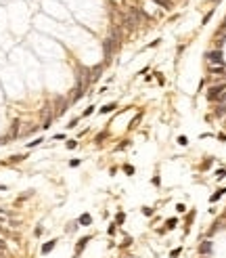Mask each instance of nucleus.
Listing matches in <instances>:
<instances>
[{"label":"nucleus","mask_w":226,"mask_h":258,"mask_svg":"<svg viewBox=\"0 0 226 258\" xmlns=\"http://www.w3.org/2000/svg\"><path fill=\"white\" fill-rule=\"evenodd\" d=\"M207 63L210 65H224V59H222V50H210L205 55Z\"/></svg>","instance_id":"obj_1"},{"label":"nucleus","mask_w":226,"mask_h":258,"mask_svg":"<svg viewBox=\"0 0 226 258\" xmlns=\"http://www.w3.org/2000/svg\"><path fill=\"white\" fill-rule=\"evenodd\" d=\"M226 90V84H218V86H210V90H207V99L210 101H218L220 95Z\"/></svg>","instance_id":"obj_2"},{"label":"nucleus","mask_w":226,"mask_h":258,"mask_svg":"<svg viewBox=\"0 0 226 258\" xmlns=\"http://www.w3.org/2000/svg\"><path fill=\"white\" fill-rule=\"evenodd\" d=\"M199 254H203V256H207V254H212V241H201L199 244Z\"/></svg>","instance_id":"obj_3"},{"label":"nucleus","mask_w":226,"mask_h":258,"mask_svg":"<svg viewBox=\"0 0 226 258\" xmlns=\"http://www.w3.org/2000/svg\"><path fill=\"white\" fill-rule=\"evenodd\" d=\"M90 241V237H82V239H80V241L76 244V256H80V254H82L84 252V248H86V244Z\"/></svg>","instance_id":"obj_4"},{"label":"nucleus","mask_w":226,"mask_h":258,"mask_svg":"<svg viewBox=\"0 0 226 258\" xmlns=\"http://www.w3.org/2000/svg\"><path fill=\"white\" fill-rule=\"evenodd\" d=\"M55 246H57V239H50V241H46V244H44L42 246V254H48V252H52V250H55Z\"/></svg>","instance_id":"obj_5"},{"label":"nucleus","mask_w":226,"mask_h":258,"mask_svg":"<svg viewBox=\"0 0 226 258\" xmlns=\"http://www.w3.org/2000/svg\"><path fill=\"white\" fill-rule=\"evenodd\" d=\"M90 222H92V216H90L88 212H86V214H82V216L78 218V225H80V227H88Z\"/></svg>","instance_id":"obj_6"},{"label":"nucleus","mask_w":226,"mask_h":258,"mask_svg":"<svg viewBox=\"0 0 226 258\" xmlns=\"http://www.w3.org/2000/svg\"><path fill=\"white\" fill-rule=\"evenodd\" d=\"M82 95H84V84H82V82H78V86H76V95H74V101L82 99Z\"/></svg>","instance_id":"obj_7"},{"label":"nucleus","mask_w":226,"mask_h":258,"mask_svg":"<svg viewBox=\"0 0 226 258\" xmlns=\"http://www.w3.org/2000/svg\"><path fill=\"white\" fill-rule=\"evenodd\" d=\"M224 193H226V187H222V189H218V191H216V193L212 195V197H210V201H212V204H214V201H218V199L222 197Z\"/></svg>","instance_id":"obj_8"},{"label":"nucleus","mask_w":226,"mask_h":258,"mask_svg":"<svg viewBox=\"0 0 226 258\" xmlns=\"http://www.w3.org/2000/svg\"><path fill=\"white\" fill-rule=\"evenodd\" d=\"M210 72L214 76H220V74H224V65H210Z\"/></svg>","instance_id":"obj_9"},{"label":"nucleus","mask_w":226,"mask_h":258,"mask_svg":"<svg viewBox=\"0 0 226 258\" xmlns=\"http://www.w3.org/2000/svg\"><path fill=\"white\" fill-rule=\"evenodd\" d=\"M117 107V103H107V105H103L101 107V113H109V111H113Z\"/></svg>","instance_id":"obj_10"},{"label":"nucleus","mask_w":226,"mask_h":258,"mask_svg":"<svg viewBox=\"0 0 226 258\" xmlns=\"http://www.w3.org/2000/svg\"><path fill=\"white\" fill-rule=\"evenodd\" d=\"M153 2H157L159 6H163V8H168V11L172 8V0H153Z\"/></svg>","instance_id":"obj_11"},{"label":"nucleus","mask_w":226,"mask_h":258,"mask_svg":"<svg viewBox=\"0 0 226 258\" xmlns=\"http://www.w3.org/2000/svg\"><path fill=\"white\" fill-rule=\"evenodd\" d=\"M124 220H126V216H124V212H117V214H115V222H117V225H122Z\"/></svg>","instance_id":"obj_12"},{"label":"nucleus","mask_w":226,"mask_h":258,"mask_svg":"<svg viewBox=\"0 0 226 258\" xmlns=\"http://www.w3.org/2000/svg\"><path fill=\"white\" fill-rule=\"evenodd\" d=\"M176 225H178V220H176V218H170V220L166 222V229H174Z\"/></svg>","instance_id":"obj_13"},{"label":"nucleus","mask_w":226,"mask_h":258,"mask_svg":"<svg viewBox=\"0 0 226 258\" xmlns=\"http://www.w3.org/2000/svg\"><path fill=\"white\" fill-rule=\"evenodd\" d=\"M124 172L128 174V176H132V174H134V166H130V164H126V166H124Z\"/></svg>","instance_id":"obj_14"},{"label":"nucleus","mask_w":226,"mask_h":258,"mask_svg":"<svg viewBox=\"0 0 226 258\" xmlns=\"http://www.w3.org/2000/svg\"><path fill=\"white\" fill-rule=\"evenodd\" d=\"M42 141H44V139H42V137H38V139H34V141H30V143H27V147H36V145H40Z\"/></svg>","instance_id":"obj_15"},{"label":"nucleus","mask_w":226,"mask_h":258,"mask_svg":"<svg viewBox=\"0 0 226 258\" xmlns=\"http://www.w3.org/2000/svg\"><path fill=\"white\" fill-rule=\"evenodd\" d=\"M180 252H182V248H176V250H172V252H170V258H178Z\"/></svg>","instance_id":"obj_16"},{"label":"nucleus","mask_w":226,"mask_h":258,"mask_svg":"<svg viewBox=\"0 0 226 258\" xmlns=\"http://www.w3.org/2000/svg\"><path fill=\"white\" fill-rule=\"evenodd\" d=\"M226 113V105H220L218 109H216V115H224Z\"/></svg>","instance_id":"obj_17"},{"label":"nucleus","mask_w":226,"mask_h":258,"mask_svg":"<svg viewBox=\"0 0 226 258\" xmlns=\"http://www.w3.org/2000/svg\"><path fill=\"white\" fill-rule=\"evenodd\" d=\"M76 147H78V141H74V139L67 141V149H76Z\"/></svg>","instance_id":"obj_18"},{"label":"nucleus","mask_w":226,"mask_h":258,"mask_svg":"<svg viewBox=\"0 0 226 258\" xmlns=\"http://www.w3.org/2000/svg\"><path fill=\"white\" fill-rule=\"evenodd\" d=\"M21 159H25V155H13V157H11V162H13V164H17V162H21Z\"/></svg>","instance_id":"obj_19"},{"label":"nucleus","mask_w":226,"mask_h":258,"mask_svg":"<svg viewBox=\"0 0 226 258\" xmlns=\"http://www.w3.org/2000/svg\"><path fill=\"white\" fill-rule=\"evenodd\" d=\"M218 103H220V105H226V90H224V92L220 95V99H218Z\"/></svg>","instance_id":"obj_20"},{"label":"nucleus","mask_w":226,"mask_h":258,"mask_svg":"<svg viewBox=\"0 0 226 258\" xmlns=\"http://www.w3.org/2000/svg\"><path fill=\"white\" fill-rule=\"evenodd\" d=\"M78 122H80V120H78V118H74V120L67 124V128H76V126H78Z\"/></svg>","instance_id":"obj_21"},{"label":"nucleus","mask_w":226,"mask_h":258,"mask_svg":"<svg viewBox=\"0 0 226 258\" xmlns=\"http://www.w3.org/2000/svg\"><path fill=\"white\" fill-rule=\"evenodd\" d=\"M140 212H142V214H144V216H151V214H153V208H142Z\"/></svg>","instance_id":"obj_22"},{"label":"nucleus","mask_w":226,"mask_h":258,"mask_svg":"<svg viewBox=\"0 0 226 258\" xmlns=\"http://www.w3.org/2000/svg\"><path fill=\"white\" fill-rule=\"evenodd\" d=\"M224 176H226V170H218V172H216V179H224Z\"/></svg>","instance_id":"obj_23"},{"label":"nucleus","mask_w":226,"mask_h":258,"mask_svg":"<svg viewBox=\"0 0 226 258\" xmlns=\"http://www.w3.org/2000/svg\"><path fill=\"white\" fill-rule=\"evenodd\" d=\"M176 210H178V212H180V214H182V212H184V210H186V206H184V204H178V206H176Z\"/></svg>","instance_id":"obj_24"},{"label":"nucleus","mask_w":226,"mask_h":258,"mask_svg":"<svg viewBox=\"0 0 226 258\" xmlns=\"http://www.w3.org/2000/svg\"><path fill=\"white\" fill-rule=\"evenodd\" d=\"M178 143H180V145H186L188 139H186V137H178Z\"/></svg>","instance_id":"obj_25"},{"label":"nucleus","mask_w":226,"mask_h":258,"mask_svg":"<svg viewBox=\"0 0 226 258\" xmlns=\"http://www.w3.org/2000/svg\"><path fill=\"white\" fill-rule=\"evenodd\" d=\"M128 145H130V141H124V143H120V145H117V149H126Z\"/></svg>","instance_id":"obj_26"},{"label":"nucleus","mask_w":226,"mask_h":258,"mask_svg":"<svg viewBox=\"0 0 226 258\" xmlns=\"http://www.w3.org/2000/svg\"><path fill=\"white\" fill-rule=\"evenodd\" d=\"M107 233L113 235V233H115V225H109V227H107Z\"/></svg>","instance_id":"obj_27"},{"label":"nucleus","mask_w":226,"mask_h":258,"mask_svg":"<svg viewBox=\"0 0 226 258\" xmlns=\"http://www.w3.org/2000/svg\"><path fill=\"white\" fill-rule=\"evenodd\" d=\"M130 244H132V237H130V235H128V237H126V241H124V244H122V248H126V246H130Z\"/></svg>","instance_id":"obj_28"},{"label":"nucleus","mask_w":226,"mask_h":258,"mask_svg":"<svg viewBox=\"0 0 226 258\" xmlns=\"http://www.w3.org/2000/svg\"><path fill=\"white\" fill-rule=\"evenodd\" d=\"M34 235H36V237L42 235V227H36V229H34Z\"/></svg>","instance_id":"obj_29"},{"label":"nucleus","mask_w":226,"mask_h":258,"mask_svg":"<svg viewBox=\"0 0 226 258\" xmlns=\"http://www.w3.org/2000/svg\"><path fill=\"white\" fill-rule=\"evenodd\" d=\"M69 166H71V168H76V166H80V159H71V162H69Z\"/></svg>","instance_id":"obj_30"},{"label":"nucleus","mask_w":226,"mask_h":258,"mask_svg":"<svg viewBox=\"0 0 226 258\" xmlns=\"http://www.w3.org/2000/svg\"><path fill=\"white\" fill-rule=\"evenodd\" d=\"M212 13H214V11H212ZM212 13H207V15L203 17V23H207V21H210V19H212Z\"/></svg>","instance_id":"obj_31"},{"label":"nucleus","mask_w":226,"mask_h":258,"mask_svg":"<svg viewBox=\"0 0 226 258\" xmlns=\"http://www.w3.org/2000/svg\"><path fill=\"white\" fill-rule=\"evenodd\" d=\"M0 250H6V241H4V239H0Z\"/></svg>","instance_id":"obj_32"},{"label":"nucleus","mask_w":226,"mask_h":258,"mask_svg":"<svg viewBox=\"0 0 226 258\" xmlns=\"http://www.w3.org/2000/svg\"><path fill=\"white\" fill-rule=\"evenodd\" d=\"M55 141H65V135H55Z\"/></svg>","instance_id":"obj_33"},{"label":"nucleus","mask_w":226,"mask_h":258,"mask_svg":"<svg viewBox=\"0 0 226 258\" xmlns=\"http://www.w3.org/2000/svg\"><path fill=\"white\" fill-rule=\"evenodd\" d=\"M2 143H6V139H0V145H2Z\"/></svg>","instance_id":"obj_34"},{"label":"nucleus","mask_w":226,"mask_h":258,"mask_svg":"<svg viewBox=\"0 0 226 258\" xmlns=\"http://www.w3.org/2000/svg\"><path fill=\"white\" fill-rule=\"evenodd\" d=\"M0 233H4V229H2V227H0Z\"/></svg>","instance_id":"obj_35"}]
</instances>
